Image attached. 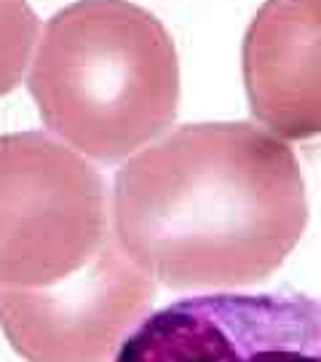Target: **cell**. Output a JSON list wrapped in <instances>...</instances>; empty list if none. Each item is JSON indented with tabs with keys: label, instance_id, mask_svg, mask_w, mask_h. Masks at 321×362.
I'll return each instance as SVG.
<instances>
[{
	"label": "cell",
	"instance_id": "obj_1",
	"mask_svg": "<svg viewBox=\"0 0 321 362\" xmlns=\"http://www.w3.org/2000/svg\"><path fill=\"white\" fill-rule=\"evenodd\" d=\"M118 245L171 290L268 279L308 226L305 177L289 143L249 121L185 124L118 169Z\"/></svg>",
	"mask_w": 321,
	"mask_h": 362
},
{
	"label": "cell",
	"instance_id": "obj_2",
	"mask_svg": "<svg viewBox=\"0 0 321 362\" xmlns=\"http://www.w3.org/2000/svg\"><path fill=\"white\" fill-rule=\"evenodd\" d=\"M27 89L54 137L86 158L121 161L174 124L180 57L140 3L75 0L40 30Z\"/></svg>",
	"mask_w": 321,
	"mask_h": 362
},
{
	"label": "cell",
	"instance_id": "obj_3",
	"mask_svg": "<svg viewBox=\"0 0 321 362\" xmlns=\"http://www.w3.org/2000/svg\"><path fill=\"white\" fill-rule=\"evenodd\" d=\"M102 175L52 132L0 134V287L46 290L110 239Z\"/></svg>",
	"mask_w": 321,
	"mask_h": 362
},
{
	"label": "cell",
	"instance_id": "obj_4",
	"mask_svg": "<svg viewBox=\"0 0 321 362\" xmlns=\"http://www.w3.org/2000/svg\"><path fill=\"white\" fill-rule=\"evenodd\" d=\"M155 279L116 233L73 279L46 290L0 287V327L27 362H107L150 314Z\"/></svg>",
	"mask_w": 321,
	"mask_h": 362
},
{
	"label": "cell",
	"instance_id": "obj_5",
	"mask_svg": "<svg viewBox=\"0 0 321 362\" xmlns=\"http://www.w3.org/2000/svg\"><path fill=\"white\" fill-rule=\"evenodd\" d=\"M116 362H321V300L305 293H214L150 314Z\"/></svg>",
	"mask_w": 321,
	"mask_h": 362
},
{
	"label": "cell",
	"instance_id": "obj_6",
	"mask_svg": "<svg viewBox=\"0 0 321 362\" xmlns=\"http://www.w3.org/2000/svg\"><path fill=\"white\" fill-rule=\"evenodd\" d=\"M255 121L284 143L321 137V0H265L244 33Z\"/></svg>",
	"mask_w": 321,
	"mask_h": 362
},
{
	"label": "cell",
	"instance_id": "obj_7",
	"mask_svg": "<svg viewBox=\"0 0 321 362\" xmlns=\"http://www.w3.org/2000/svg\"><path fill=\"white\" fill-rule=\"evenodd\" d=\"M40 30L30 0H0V97L22 83L38 49Z\"/></svg>",
	"mask_w": 321,
	"mask_h": 362
}]
</instances>
